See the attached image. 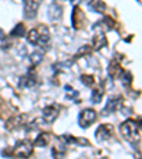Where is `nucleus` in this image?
Returning a JSON list of instances; mask_svg holds the SVG:
<instances>
[{"label":"nucleus","instance_id":"17","mask_svg":"<svg viewBox=\"0 0 142 159\" xmlns=\"http://www.w3.org/2000/svg\"><path fill=\"white\" fill-rule=\"evenodd\" d=\"M50 134L48 132H41L34 141V146H46L50 142Z\"/></svg>","mask_w":142,"mask_h":159},{"label":"nucleus","instance_id":"25","mask_svg":"<svg viewBox=\"0 0 142 159\" xmlns=\"http://www.w3.org/2000/svg\"><path fill=\"white\" fill-rule=\"evenodd\" d=\"M101 159H107V158H101Z\"/></svg>","mask_w":142,"mask_h":159},{"label":"nucleus","instance_id":"23","mask_svg":"<svg viewBox=\"0 0 142 159\" xmlns=\"http://www.w3.org/2000/svg\"><path fill=\"white\" fill-rule=\"evenodd\" d=\"M66 89H67V91H70V94H67V97H68V98H77V97H78V93H77L76 89L71 88L70 85H67Z\"/></svg>","mask_w":142,"mask_h":159},{"label":"nucleus","instance_id":"24","mask_svg":"<svg viewBox=\"0 0 142 159\" xmlns=\"http://www.w3.org/2000/svg\"><path fill=\"white\" fill-rule=\"evenodd\" d=\"M3 37H4V31H3V30H2V29H0V40L3 39Z\"/></svg>","mask_w":142,"mask_h":159},{"label":"nucleus","instance_id":"4","mask_svg":"<svg viewBox=\"0 0 142 159\" xmlns=\"http://www.w3.org/2000/svg\"><path fill=\"white\" fill-rule=\"evenodd\" d=\"M13 153L19 158H29L33 153V143L30 141H20L13 149Z\"/></svg>","mask_w":142,"mask_h":159},{"label":"nucleus","instance_id":"12","mask_svg":"<svg viewBox=\"0 0 142 159\" xmlns=\"http://www.w3.org/2000/svg\"><path fill=\"white\" fill-rule=\"evenodd\" d=\"M107 44H108V40H107L105 33H103V31H95V34H94V37H93L94 48L101 50V48H104V47H107Z\"/></svg>","mask_w":142,"mask_h":159},{"label":"nucleus","instance_id":"1","mask_svg":"<svg viewBox=\"0 0 142 159\" xmlns=\"http://www.w3.org/2000/svg\"><path fill=\"white\" fill-rule=\"evenodd\" d=\"M27 41L30 44H34V46H40L44 47L46 44H48L50 41V31L44 24L36 27V29H31L27 34Z\"/></svg>","mask_w":142,"mask_h":159},{"label":"nucleus","instance_id":"18","mask_svg":"<svg viewBox=\"0 0 142 159\" xmlns=\"http://www.w3.org/2000/svg\"><path fill=\"white\" fill-rule=\"evenodd\" d=\"M103 97H104V88L103 87H98V88H95L91 93V101L94 104H99L103 101Z\"/></svg>","mask_w":142,"mask_h":159},{"label":"nucleus","instance_id":"21","mask_svg":"<svg viewBox=\"0 0 142 159\" xmlns=\"http://www.w3.org/2000/svg\"><path fill=\"white\" fill-rule=\"evenodd\" d=\"M89 7L91 9H94L95 11H98V13H103L104 10H105V3H103V2H93V3H89Z\"/></svg>","mask_w":142,"mask_h":159},{"label":"nucleus","instance_id":"19","mask_svg":"<svg viewBox=\"0 0 142 159\" xmlns=\"http://www.w3.org/2000/svg\"><path fill=\"white\" fill-rule=\"evenodd\" d=\"M66 145H58V146H54L51 153H53L54 159H61L64 155H66Z\"/></svg>","mask_w":142,"mask_h":159},{"label":"nucleus","instance_id":"7","mask_svg":"<svg viewBox=\"0 0 142 159\" xmlns=\"http://www.w3.org/2000/svg\"><path fill=\"white\" fill-rule=\"evenodd\" d=\"M114 26H115V23H114V20L111 19V17L105 16L103 20H99V21H97L95 24H94V31H103V33H105V31H109V30H112Z\"/></svg>","mask_w":142,"mask_h":159},{"label":"nucleus","instance_id":"16","mask_svg":"<svg viewBox=\"0 0 142 159\" xmlns=\"http://www.w3.org/2000/svg\"><path fill=\"white\" fill-rule=\"evenodd\" d=\"M61 13H63V9L61 6L57 3H53L48 7V17L50 20H58L61 17Z\"/></svg>","mask_w":142,"mask_h":159},{"label":"nucleus","instance_id":"11","mask_svg":"<svg viewBox=\"0 0 142 159\" xmlns=\"http://www.w3.org/2000/svg\"><path fill=\"white\" fill-rule=\"evenodd\" d=\"M57 116H58V107L48 105L43 109V118L46 122H48V124L54 122Z\"/></svg>","mask_w":142,"mask_h":159},{"label":"nucleus","instance_id":"13","mask_svg":"<svg viewBox=\"0 0 142 159\" xmlns=\"http://www.w3.org/2000/svg\"><path fill=\"white\" fill-rule=\"evenodd\" d=\"M60 141L63 143H67V145H71V143H74V145H88V141L84 138H76V136L73 135H68V134H64V135L60 136Z\"/></svg>","mask_w":142,"mask_h":159},{"label":"nucleus","instance_id":"20","mask_svg":"<svg viewBox=\"0 0 142 159\" xmlns=\"http://www.w3.org/2000/svg\"><path fill=\"white\" fill-rule=\"evenodd\" d=\"M24 24L23 23H19L16 24V27H14L13 30H11V33H10V36L11 37H23L24 36Z\"/></svg>","mask_w":142,"mask_h":159},{"label":"nucleus","instance_id":"22","mask_svg":"<svg viewBox=\"0 0 142 159\" xmlns=\"http://www.w3.org/2000/svg\"><path fill=\"white\" fill-rule=\"evenodd\" d=\"M81 81H83V84L87 87L94 85V77L88 75V74H83V75H81Z\"/></svg>","mask_w":142,"mask_h":159},{"label":"nucleus","instance_id":"8","mask_svg":"<svg viewBox=\"0 0 142 159\" xmlns=\"http://www.w3.org/2000/svg\"><path fill=\"white\" fill-rule=\"evenodd\" d=\"M84 20H85V16H84L83 10L80 9L78 6H74L73 14H71V23H73V27L76 30L81 29L83 24H84Z\"/></svg>","mask_w":142,"mask_h":159},{"label":"nucleus","instance_id":"10","mask_svg":"<svg viewBox=\"0 0 142 159\" xmlns=\"http://www.w3.org/2000/svg\"><path fill=\"white\" fill-rule=\"evenodd\" d=\"M24 6V16L26 19H34L37 14V10H39L40 2H31V0H26L23 3Z\"/></svg>","mask_w":142,"mask_h":159},{"label":"nucleus","instance_id":"6","mask_svg":"<svg viewBox=\"0 0 142 159\" xmlns=\"http://www.w3.org/2000/svg\"><path fill=\"white\" fill-rule=\"evenodd\" d=\"M112 135H114V126L109 125V124L98 126V129L95 131V138L98 141H107V139H109Z\"/></svg>","mask_w":142,"mask_h":159},{"label":"nucleus","instance_id":"5","mask_svg":"<svg viewBox=\"0 0 142 159\" xmlns=\"http://www.w3.org/2000/svg\"><path fill=\"white\" fill-rule=\"evenodd\" d=\"M124 105V98L121 95L118 97H112V98L108 99V102L105 104V108H104V111H105V114H112V112H117L118 109H121Z\"/></svg>","mask_w":142,"mask_h":159},{"label":"nucleus","instance_id":"2","mask_svg":"<svg viewBox=\"0 0 142 159\" xmlns=\"http://www.w3.org/2000/svg\"><path fill=\"white\" fill-rule=\"evenodd\" d=\"M119 129H121V134L124 135V138L129 142H135L141 138V125L135 119H126L125 122L121 124Z\"/></svg>","mask_w":142,"mask_h":159},{"label":"nucleus","instance_id":"3","mask_svg":"<svg viewBox=\"0 0 142 159\" xmlns=\"http://www.w3.org/2000/svg\"><path fill=\"white\" fill-rule=\"evenodd\" d=\"M97 121V112L94 109L91 108H87V109H83L78 115V124L81 128H88L91 124H94Z\"/></svg>","mask_w":142,"mask_h":159},{"label":"nucleus","instance_id":"9","mask_svg":"<svg viewBox=\"0 0 142 159\" xmlns=\"http://www.w3.org/2000/svg\"><path fill=\"white\" fill-rule=\"evenodd\" d=\"M124 71L125 70L122 68V66L119 64L118 60H112L108 66V75L111 77L112 80H118L119 77L124 75Z\"/></svg>","mask_w":142,"mask_h":159},{"label":"nucleus","instance_id":"15","mask_svg":"<svg viewBox=\"0 0 142 159\" xmlns=\"http://www.w3.org/2000/svg\"><path fill=\"white\" fill-rule=\"evenodd\" d=\"M24 121H26V118H24L23 115H14L6 122V128L7 129H14V128H17V126L23 125Z\"/></svg>","mask_w":142,"mask_h":159},{"label":"nucleus","instance_id":"14","mask_svg":"<svg viewBox=\"0 0 142 159\" xmlns=\"http://www.w3.org/2000/svg\"><path fill=\"white\" fill-rule=\"evenodd\" d=\"M37 84V78L33 74V71H30L29 74H26L24 77H21V83H20V87H24V88H33Z\"/></svg>","mask_w":142,"mask_h":159}]
</instances>
